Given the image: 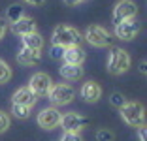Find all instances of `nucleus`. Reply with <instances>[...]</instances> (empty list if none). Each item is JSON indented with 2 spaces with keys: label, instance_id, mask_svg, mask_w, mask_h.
I'll list each match as a JSON object with an SVG mask.
<instances>
[{
  "label": "nucleus",
  "instance_id": "nucleus-1",
  "mask_svg": "<svg viewBox=\"0 0 147 141\" xmlns=\"http://www.w3.org/2000/svg\"><path fill=\"white\" fill-rule=\"evenodd\" d=\"M51 42H53V45H61V47L79 45V42H81V34H79V30L74 28V26L59 25L55 30H53Z\"/></svg>",
  "mask_w": 147,
  "mask_h": 141
},
{
  "label": "nucleus",
  "instance_id": "nucleus-2",
  "mask_svg": "<svg viewBox=\"0 0 147 141\" xmlns=\"http://www.w3.org/2000/svg\"><path fill=\"white\" fill-rule=\"evenodd\" d=\"M119 111H121V117L126 124L134 126V128H143L145 126V109H143L142 103L126 102Z\"/></svg>",
  "mask_w": 147,
  "mask_h": 141
},
{
  "label": "nucleus",
  "instance_id": "nucleus-3",
  "mask_svg": "<svg viewBox=\"0 0 147 141\" xmlns=\"http://www.w3.org/2000/svg\"><path fill=\"white\" fill-rule=\"evenodd\" d=\"M130 62L132 60H130L128 53L121 47H115V49H111V53L108 56V72L113 73V75H121V73L128 72Z\"/></svg>",
  "mask_w": 147,
  "mask_h": 141
},
{
  "label": "nucleus",
  "instance_id": "nucleus-4",
  "mask_svg": "<svg viewBox=\"0 0 147 141\" xmlns=\"http://www.w3.org/2000/svg\"><path fill=\"white\" fill-rule=\"evenodd\" d=\"M49 100H51L53 105H68L74 100L76 92L70 85H64V83H57V85L51 87V90L47 92Z\"/></svg>",
  "mask_w": 147,
  "mask_h": 141
},
{
  "label": "nucleus",
  "instance_id": "nucleus-5",
  "mask_svg": "<svg viewBox=\"0 0 147 141\" xmlns=\"http://www.w3.org/2000/svg\"><path fill=\"white\" fill-rule=\"evenodd\" d=\"M87 124H89V119H87V117L78 115V113H66V115L61 117V124H59V126L68 134H79Z\"/></svg>",
  "mask_w": 147,
  "mask_h": 141
},
{
  "label": "nucleus",
  "instance_id": "nucleus-6",
  "mask_svg": "<svg viewBox=\"0 0 147 141\" xmlns=\"http://www.w3.org/2000/svg\"><path fill=\"white\" fill-rule=\"evenodd\" d=\"M136 13H138V8H136V4L132 0H121V2L113 8L111 21H113V25H117V23H123V21H126V19H134Z\"/></svg>",
  "mask_w": 147,
  "mask_h": 141
},
{
  "label": "nucleus",
  "instance_id": "nucleus-7",
  "mask_svg": "<svg viewBox=\"0 0 147 141\" xmlns=\"http://www.w3.org/2000/svg\"><path fill=\"white\" fill-rule=\"evenodd\" d=\"M83 38L94 47H106V45H109V40H111L108 30L98 26V25L89 26V28L85 30V36H83Z\"/></svg>",
  "mask_w": 147,
  "mask_h": 141
},
{
  "label": "nucleus",
  "instance_id": "nucleus-8",
  "mask_svg": "<svg viewBox=\"0 0 147 141\" xmlns=\"http://www.w3.org/2000/svg\"><path fill=\"white\" fill-rule=\"evenodd\" d=\"M61 111L57 107H45L38 113V124L43 130H53L61 124Z\"/></svg>",
  "mask_w": 147,
  "mask_h": 141
},
{
  "label": "nucleus",
  "instance_id": "nucleus-9",
  "mask_svg": "<svg viewBox=\"0 0 147 141\" xmlns=\"http://www.w3.org/2000/svg\"><path fill=\"white\" fill-rule=\"evenodd\" d=\"M138 34H140V25H138V21H136V17L134 19H126V21L115 25V36L119 40L130 42V40H134Z\"/></svg>",
  "mask_w": 147,
  "mask_h": 141
},
{
  "label": "nucleus",
  "instance_id": "nucleus-10",
  "mask_svg": "<svg viewBox=\"0 0 147 141\" xmlns=\"http://www.w3.org/2000/svg\"><path fill=\"white\" fill-rule=\"evenodd\" d=\"M51 87H53L51 77H49L47 73H43V72H38V73H34V75L30 77L28 89H30L36 96H47V92L51 90Z\"/></svg>",
  "mask_w": 147,
  "mask_h": 141
},
{
  "label": "nucleus",
  "instance_id": "nucleus-11",
  "mask_svg": "<svg viewBox=\"0 0 147 141\" xmlns=\"http://www.w3.org/2000/svg\"><path fill=\"white\" fill-rule=\"evenodd\" d=\"M64 64H72V66H81L85 62V49L79 45H72L64 49V55H62Z\"/></svg>",
  "mask_w": 147,
  "mask_h": 141
},
{
  "label": "nucleus",
  "instance_id": "nucleus-12",
  "mask_svg": "<svg viewBox=\"0 0 147 141\" xmlns=\"http://www.w3.org/2000/svg\"><path fill=\"white\" fill-rule=\"evenodd\" d=\"M79 94H81V98L85 100L87 103H94L100 100V96H102V89H100L98 83L94 81H87L83 83L81 90H79Z\"/></svg>",
  "mask_w": 147,
  "mask_h": 141
},
{
  "label": "nucleus",
  "instance_id": "nucleus-13",
  "mask_svg": "<svg viewBox=\"0 0 147 141\" xmlns=\"http://www.w3.org/2000/svg\"><path fill=\"white\" fill-rule=\"evenodd\" d=\"M13 103H19V105H26V107H34L36 100H38V96H36L34 92H32L28 87H21L19 90H15L13 92Z\"/></svg>",
  "mask_w": 147,
  "mask_h": 141
},
{
  "label": "nucleus",
  "instance_id": "nucleus-14",
  "mask_svg": "<svg viewBox=\"0 0 147 141\" xmlns=\"http://www.w3.org/2000/svg\"><path fill=\"white\" fill-rule=\"evenodd\" d=\"M40 60H42V51H36V49L21 47V51L17 53V62L23 66H36L40 64Z\"/></svg>",
  "mask_w": 147,
  "mask_h": 141
},
{
  "label": "nucleus",
  "instance_id": "nucleus-15",
  "mask_svg": "<svg viewBox=\"0 0 147 141\" xmlns=\"http://www.w3.org/2000/svg\"><path fill=\"white\" fill-rule=\"evenodd\" d=\"M11 32L17 36H25L30 34V32H36V21L30 17H21L19 21L11 23Z\"/></svg>",
  "mask_w": 147,
  "mask_h": 141
},
{
  "label": "nucleus",
  "instance_id": "nucleus-16",
  "mask_svg": "<svg viewBox=\"0 0 147 141\" xmlns=\"http://www.w3.org/2000/svg\"><path fill=\"white\" fill-rule=\"evenodd\" d=\"M21 40H23V47H26V49H36V51H42V47H43V38L38 34V32L25 34V36H21Z\"/></svg>",
  "mask_w": 147,
  "mask_h": 141
},
{
  "label": "nucleus",
  "instance_id": "nucleus-17",
  "mask_svg": "<svg viewBox=\"0 0 147 141\" xmlns=\"http://www.w3.org/2000/svg\"><path fill=\"white\" fill-rule=\"evenodd\" d=\"M61 75L66 81H78L83 77V68L81 66H72V64H64L61 68Z\"/></svg>",
  "mask_w": 147,
  "mask_h": 141
},
{
  "label": "nucleus",
  "instance_id": "nucleus-18",
  "mask_svg": "<svg viewBox=\"0 0 147 141\" xmlns=\"http://www.w3.org/2000/svg\"><path fill=\"white\" fill-rule=\"evenodd\" d=\"M6 17H8L9 23L19 21L21 17H25V8H23L21 4H11L8 8V11H6Z\"/></svg>",
  "mask_w": 147,
  "mask_h": 141
},
{
  "label": "nucleus",
  "instance_id": "nucleus-19",
  "mask_svg": "<svg viewBox=\"0 0 147 141\" xmlns=\"http://www.w3.org/2000/svg\"><path fill=\"white\" fill-rule=\"evenodd\" d=\"M11 115L15 117V119H26V117L30 115V107L13 103V105H11Z\"/></svg>",
  "mask_w": 147,
  "mask_h": 141
},
{
  "label": "nucleus",
  "instance_id": "nucleus-20",
  "mask_svg": "<svg viewBox=\"0 0 147 141\" xmlns=\"http://www.w3.org/2000/svg\"><path fill=\"white\" fill-rule=\"evenodd\" d=\"M11 79V68L6 64L4 60H0V85H4Z\"/></svg>",
  "mask_w": 147,
  "mask_h": 141
},
{
  "label": "nucleus",
  "instance_id": "nucleus-21",
  "mask_svg": "<svg viewBox=\"0 0 147 141\" xmlns=\"http://www.w3.org/2000/svg\"><path fill=\"white\" fill-rule=\"evenodd\" d=\"M109 102H111V105H115L117 109H121V107L126 103V98L123 96L121 92H113L111 96H109Z\"/></svg>",
  "mask_w": 147,
  "mask_h": 141
},
{
  "label": "nucleus",
  "instance_id": "nucleus-22",
  "mask_svg": "<svg viewBox=\"0 0 147 141\" xmlns=\"http://www.w3.org/2000/svg\"><path fill=\"white\" fill-rule=\"evenodd\" d=\"M64 49H66V47L53 45L51 49H49V56H51L53 60H59V58H62V55H64Z\"/></svg>",
  "mask_w": 147,
  "mask_h": 141
},
{
  "label": "nucleus",
  "instance_id": "nucleus-23",
  "mask_svg": "<svg viewBox=\"0 0 147 141\" xmlns=\"http://www.w3.org/2000/svg\"><path fill=\"white\" fill-rule=\"evenodd\" d=\"M8 128H9V115L0 111V134H4Z\"/></svg>",
  "mask_w": 147,
  "mask_h": 141
},
{
  "label": "nucleus",
  "instance_id": "nucleus-24",
  "mask_svg": "<svg viewBox=\"0 0 147 141\" xmlns=\"http://www.w3.org/2000/svg\"><path fill=\"white\" fill-rule=\"evenodd\" d=\"M96 141H113V132H109V130H98L96 132Z\"/></svg>",
  "mask_w": 147,
  "mask_h": 141
},
{
  "label": "nucleus",
  "instance_id": "nucleus-25",
  "mask_svg": "<svg viewBox=\"0 0 147 141\" xmlns=\"http://www.w3.org/2000/svg\"><path fill=\"white\" fill-rule=\"evenodd\" d=\"M61 141H83V139H81L79 134H68V132H64V136L61 137Z\"/></svg>",
  "mask_w": 147,
  "mask_h": 141
},
{
  "label": "nucleus",
  "instance_id": "nucleus-26",
  "mask_svg": "<svg viewBox=\"0 0 147 141\" xmlns=\"http://www.w3.org/2000/svg\"><path fill=\"white\" fill-rule=\"evenodd\" d=\"M6 30H8V21H6V19H0V40L4 38Z\"/></svg>",
  "mask_w": 147,
  "mask_h": 141
},
{
  "label": "nucleus",
  "instance_id": "nucleus-27",
  "mask_svg": "<svg viewBox=\"0 0 147 141\" xmlns=\"http://www.w3.org/2000/svg\"><path fill=\"white\" fill-rule=\"evenodd\" d=\"M26 4H30V6H42L45 4V0H25Z\"/></svg>",
  "mask_w": 147,
  "mask_h": 141
},
{
  "label": "nucleus",
  "instance_id": "nucleus-28",
  "mask_svg": "<svg viewBox=\"0 0 147 141\" xmlns=\"http://www.w3.org/2000/svg\"><path fill=\"white\" fill-rule=\"evenodd\" d=\"M140 141H147V134H145V126L143 128H140V134H138Z\"/></svg>",
  "mask_w": 147,
  "mask_h": 141
},
{
  "label": "nucleus",
  "instance_id": "nucleus-29",
  "mask_svg": "<svg viewBox=\"0 0 147 141\" xmlns=\"http://www.w3.org/2000/svg\"><path fill=\"white\" fill-rule=\"evenodd\" d=\"M81 2H87V0H64V4H68V6H78Z\"/></svg>",
  "mask_w": 147,
  "mask_h": 141
},
{
  "label": "nucleus",
  "instance_id": "nucleus-30",
  "mask_svg": "<svg viewBox=\"0 0 147 141\" xmlns=\"http://www.w3.org/2000/svg\"><path fill=\"white\" fill-rule=\"evenodd\" d=\"M145 70H147V62H145V60H142V64H140V72H142L143 75H145Z\"/></svg>",
  "mask_w": 147,
  "mask_h": 141
}]
</instances>
